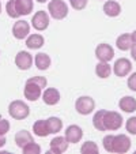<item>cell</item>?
Wrapping results in <instances>:
<instances>
[{"label": "cell", "mask_w": 136, "mask_h": 154, "mask_svg": "<svg viewBox=\"0 0 136 154\" xmlns=\"http://www.w3.org/2000/svg\"><path fill=\"white\" fill-rule=\"evenodd\" d=\"M47 78L44 76H34V78H29L25 83L23 94L25 98L29 101H37L42 94V89L47 87Z\"/></svg>", "instance_id": "1"}, {"label": "cell", "mask_w": 136, "mask_h": 154, "mask_svg": "<svg viewBox=\"0 0 136 154\" xmlns=\"http://www.w3.org/2000/svg\"><path fill=\"white\" fill-rule=\"evenodd\" d=\"M32 0H10L6 6V11L8 17L11 18H19L22 15H29L33 11Z\"/></svg>", "instance_id": "2"}, {"label": "cell", "mask_w": 136, "mask_h": 154, "mask_svg": "<svg viewBox=\"0 0 136 154\" xmlns=\"http://www.w3.org/2000/svg\"><path fill=\"white\" fill-rule=\"evenodd\" d=\"M8 113L11 117H14L15 120H23L29 116L30 113V108L27 104H25L23 101H12L8 105Z\"/></svg>", "instance_id": "3"}, {"label": "cell", "mask_w": 136, "mask_h": 154, "mask_svg": "<svg viewBox=\"0 0 136 154\" xmlns=\"http://www.w3.org/2000/svg\"><path fill=\"white\" fill-rule=\"evenodd\" d=\"M48 11L53 19L61 20L68 15V6L63 0H52L48 4Z\"/></svg>", "instance_id": "4"}, {"label": "cell", "mask_w": 136, "mask_h": 154, "mask_svg": "<svg viewBox=\"0 0 136 154\" xmlns=\"http://www.w3.org/2000/svg\"><path fill=\"white\" fill-rule=\"evenodd\" d=\"M104 125L106 131H117L122 125V116L119 112H110L105 109L104 113Z\"/></svg>", "instance_id": "5"}, {"label": "cell", "mask_w": 136, "mask_h": 154, "mask_svg": "<svg viewBox=\"0 0 136 154\" xmlns=\"http://www.w3.org/2000/svg\"><path fill=\"white\" fill-rule=\"evenodd\" d=\"M95 108V101L89 96L79 97L75 101V109L80 115H90Z\"/></svg>", "instance_id": "6"}, {"label": "cell", "mask_w": 136, "mask_h": 154, "mask_svg": "<svg viewBox=\"0 0 136 154\" xmlns=\"http://www.w3.org/2000/svg\"><path fill=\"white\" fill-rule=\"evenodd\" d=\"M131 149V139L127 135H114L113 137V153L124 154Z\"/></svg>", "instance_id": "7"}, {"label": "cell", "mask_w": 136, "mask_h": 154, "mask_svg": "<svg viewBox=\"0 0 136 154\" xmlns=\"http://www.w3.org/2000/svg\"><path fill=\"white\" fill-rule=\"evenodd\" d=\"M131 70H132V63H131V60H128V59L121 57L114 61L113 71H114V75L116 76H120V78L127 76L128 74L131 72Z\"/></svg>", "instance_id": "8"}, {"label": "cell", "mask_w": 136, "mask_h": 154, "mask_svg": "<svg viewBox=\"0 0 136 154\" xmlns=\"http://www.w3.org/2000/svg\"><path fill=\"white\" fill-rule=\"evenodd\" d=\"M32 23H33V27L38 32H42L45 30L48 26H49V15L47 14L45 11H38L33 15L32 18Z\"/></svg>", "instance_id": "9"}, {"label": "cell", "mask_w": 136, "mask_h": 154, "mask_svg": "<svg viewBox=\"0 0 136 154\" xmlns=\"http://www.w3.org/2000/svg\"><path fill=\"white\" fill-rule=\"evenodd\" d=\"M95 56L99 61H110L114 57V51L109 44H99L95 48Z\"/></svg>", "instance_id": "10"}, {"label": "cell", "mask_w": 136, "mask_h": 154, "mask_svg": "<svg viewBox=\"0 0 136 154\" xmlns=\"http://www.w3.org/2000/svg\"><path fill=\"white\" fill-rule=\"evenodd\" d=\"M30 33V25L26 20H18L12 26V34L17 40H25Z\"/></svg>", "instance_id": "11"}, {"label": "cell", "mask_w": 136, "mask_h": 154, "mask_svg": "<svg viewBox=\"0 0 136 154\" xmlns=\"http://www.w3.org/2000/svg\"><path fill=\"white\" fill-rule=\"evenodd\" d=\"M15 64L19 70H29L33 64V57L29 52L20 51L18 52V55L15 56Z\"/></svg>", "instance_id": "12"}, {"label": "cell", "mask_w": 136, "mask_h": 154, "mask_svg": "<svg viewBox=\"0 0 136 154\" xmlns=\"http://www.w3.org/2000/svg\"><path fill=\"white\" fill-rule=\"evenodd\" d=\"M65 139L68 140V143H78L79 140L82 139L83 137V131L79 125L72 124V125H68L65 130Z\"/></svg>", "instance_id": "13"}, {"label": "cell", "mask_w": 136, "mask_h": 154, "mask_svg": "<svg viewBox=\"0 0 136 154\" xmlns=\"http://www.w3.org/2000/svg\"><path fill=\"white\" fill-rule=\"evenodd\" d=\"M68 149V140L65 137H55L50 140V153L61 154Z\"/></svg>", "instance_id": "14"}, {"label": "cell", "mask_w": 136, "mask_h": 154, "mask_svg": "<svg viewBox=\"0 0 136 154\" xmlns=\"http://www.w3.org/2000/svg\"><path fill=\"white\" fill-rule=\"evenodd\" d=\"M42 100L47 105H56L60 101V93L56 87H49L42 93Z\"/></svg>", "instance_id": "15"}, {"label": "cell", "mask_w": 136, "mask_h": 154, "mask_svg": "<svg viewBox=\"0 0 136 154\" xmlns=\"http://www.w3.org/2000/svg\"><path fill=\"white\" fill-rule=\"evenodd\" d=\"M133 38H132V34L131 33H124V34L119 35L116 40V45L120 51H128L132 48L133 45Z\"/></svg>", "instance_id": "16"}, {"label": "cell", "mask_w": 136, "mask_h": 154, "mask_svg": "<svg viewBox=\"0 0 136 154\" xmlns=\"http://www.w3.org/2000/svg\"><path fill=\"white\" fill-rule=\"evenodd\" d=\"M119 106L121 111L127 112V113H132V112L136 111V98L131 96H125L120 100Z\"/></svg>", "instance_id": "17"}, {"label": "cell", "mask_w": 136, "mask_h": 154, "mask_svg": "<svg viewBox=\"0 0 136 154\" xmlns=\"http://www.w3.org/2000/svg\"><path fill=\"white\" fill-rule=\"evenodd\" d=\"M30 142H33V135L30 134L29 131L26 130H22L19 132L15 134V143H17L18 147L23 149L26 145H29Z\"/></svg>", "instance_id": "18"}, {"label": "cell", "mask_w": 136, "mask_h": 154, "mask_svg": "<svg viewBox=\"0 0 136 154\" xmlns=\"http://www.w3.org/2000/svg\"><path fill=\"white\" fill-rule=\"evenodd\" d=\"M104 12L107 15V17H119L120 12H121V6H120L117 2L114 0H109L104 4Z\"/></svg>", "instance_id": "19"}, {"label": "cell", "mask_w": 136, "mask_h": 154, "mask_svg": "<svg viewBox=\"0 0 136 154\" xmlns=\"http://www.w3.org/2000/svg\"><path fill=\"white\" fill-rule=\"evenodd\" d=\"M34 61H35V67H37L38 70H41V71L48 70V68L50 67V63H52V61H50L49 55H47V53H44V52L37 53V55H35Z\"/></svg>", "instance_id": "20"}, {"label": "cell", "mask_w": 136, "mask_h": 154, "mask_svg": "<svg viewBox=\"0 0 136 154\" xmlns=\"http://www.w3.org/2000/svg\"><path fill=\"white\" fill-rule=\"evenodd\" d=\"M33 132H34L37 137H41V138L48 137L50 132H49V128H48L47 120H37V122L33 124Z\"/></svg>", "instance_id": "21"}, {"label": "cell", "mask_w": 136, "mask_h": 154, "mask_svg": "<svg viewBox=\"0 0 136 154\" xmlns=\"http://www.w3.org/2000/svg\"><path fill=\"white\" fill-rule=\"evenodd\" d=\"M44 42H45V40L41 34H32L26 40V45L29 49H40L44 45Z\"/></svg>", "instance_id": "22"}, {"label": "cell", "mask_w": 136, "mask_h": 154, "mask_svg": "<svg viewBox=\"0 0 136 154\" xmlns=\"http://www.w3.org/2000/svg\"><path fill=\"white\" fill-rule=\"evenodd\" d=\"M95 74H97V76H99L101 79H106V78H109L110 74H112V67H110L106 61H99L95 67Z\"/></svg>", "instance_id": "23"}, {"label": "cell", "mask_w": 136, "mask_h": 154, "mask_svg": "<svg viewBox=\"0 0 136 154\" xmlns=\"http://www.w3.org/2000/svg\"><path fill=\"white\" fill-rule=\"evenodd\" d=\"M47 124H48V128H49V132L50 134H57V132H60L61 128H63V122H61L59 117H49V119L47 120Z\"/></svg>", "instance_id": "24"}, {"label": "cell", "mask_w": 136, "mask_h": 154, "mask_svg": "<svg viewBox=\"0 0 136 154\" xmlns=\"http://www.w3.org/2000/svg\"><path fill=\"white\" fill-rule=\"evenodd\" d=\"M104 113H105V109H101V111L97 112L93 117V125L95 127V130L101 131V132L106 131L105 130V125H104Z\"/></svg>", "instance_id": "25"}, {"label": "cell", "mask_w": 136, "mask_h": 154, "mask_svg": "<svg viewBox=\"0 0 136 154\" xmlns=\"http://www.w3.org/2000/svg\"><path fill=\"white\" fill-rule=\"evenodd\" d=\"M98 151H99V149H98V146H97V143L91 142V140L84 142L80 147V153H83V154H87V153H95L97 154Z\"/></svg>", "instance_id": "26"}, {"label": "cell", "mask_w": 136, "mask_h": 154, "mask_svg": "<svg viewBox=\"0 0 136 154\" xmlns=\"http://www.w3.org/2000/svg\"><path fill=\"white\" fill-rule=\"evenodd\" d=\"M23 154H40L41 153V147L40 145H37V143H34V140L33 142H30L29 145H26L23 149Z\"/></svg>", "instance_id": "27"}, {"label": "cell", "mask_w": 136, "mask_h": 154, "mask_svg": "<svg viewBox=\"0 0 136 154\" xmlns=\"http://www.w3.org/2000/svg\"><path fill=\"white\" fill-rule=\"evenodd\" d=\"M125 128H127V131L129 132V134L136 135V116L129 117V119L127 120V123H125Z\"/></svg>", "instance_id": "28"}, {"label": "cell", "mask_w": 136, "mask_h": 154, "mask_svg": "<svg viewBox=\"0 0 136 154\" xmlns=\"http://www.w3.org/2000/svg\"><path fill=\"white\" fill-rule=\"evenodd\" d=\"M113 137L114 135H106L102 140L104 143V149L107 151V153H113Z\"/></svg>", "instance_id": "29"}, {"label": "cell", "mask_w": 136, "mask_h": 154, "mask_svg": "<svg viewBox=\"0 0 136 154\" xmlns=\"http://www.w3.org/2000/svg\"><path fill=\"white\" fill-rule=\"evenodd\" d=\"M70 4L74 10H84L87 6V0H70Z\"/></svg>", "instance_id": "30"}, {"label": "cell", "mask_w": 136, "mask_h": 154, "mask_svg": "<svg viewBox=\"0 0 136 154\" xmlns=\"http://www.w3.org/2000/svg\"><path fill=\"white\" fill-rule=\"evenodd\" d=\"M10 131V123L6 119H0V135H6Z\"/></svg>", "instance_id": "31"}, {"label": "cell", "mask_w": 136, "mask_h": 154, "mask_svg": "<svg viewBox=\"0 0 136 154\" xmlns=\"http://www.w3.org/2000/svg\"><path fill=\"white\" fill-rule=\"evenodd\" d=\"M127 85H128V87H129L132 91H136V72L131 74V76L128 78Z\"/></svg>", "instance_id": "32"}, {"label": "cell", "mask_w": 136, "mask_h": 154, "mask_svg": "<svg viewBox=\"0 0 136 154\" xmlns=\"http://www.w3.org/2000/svg\"><path fill=\"white\" fill-rule=\"evenodd\" d=\"M131 56L133 57V60L136 61V42L132 45V48H131Z\"/></svg>", "instance_id": "33"}, {"label": "cell", "mask_w": 136, "mask_h": 154, "mask_svg": "<svg viewBox=\"0 0 136 154\" xmlns=\"http://www.w3.org/2000/svg\"><path fill=\"white\" fill-rule=\"evenodd\" d=\"M6 143H7V140H6V138H4V135H0V147H3Z\"/></svg>", "instance_id": "34"}, {"label": "cell", "mask_w": 136, "mask_h": 154, "mask_svg": "<svg viewBox=\"0 0 136 154\" xmlns=\"http://www.w3.org/2000/svg\"><path fill=\"white\" fill-rule=\"evenodd\" d=\"M131 34H132V38H133V42H136V30L133 33H131Z\"/></svg>", "instance_id": "35"}, {"label": "cell", "mask_w": 136, "mask_h": 154, "mask_svg": "<svg viewBox=\"0 0 136 154\" xmlns=\"http://www.w3.org/2000/svg\"><path fill=\"white\" fill-rule=\"evenodd\" d=\"M38 3H45V2H47V0H37Z\"/></svg>", "instance_id": "36"}, {"label": "cell", "mask_w": 136, "mask_h": 154, "mask_svg": "<svg viewBox=\"0 0 136 154\" xmlns=\"http://www.w3.org/2000/svg\"><path fill=\"white\" fill-rule=\"evenodd\" d=\"M0 12H2V3H0Z\"/></svg>", "instance_id": "37"}]
</instances>
